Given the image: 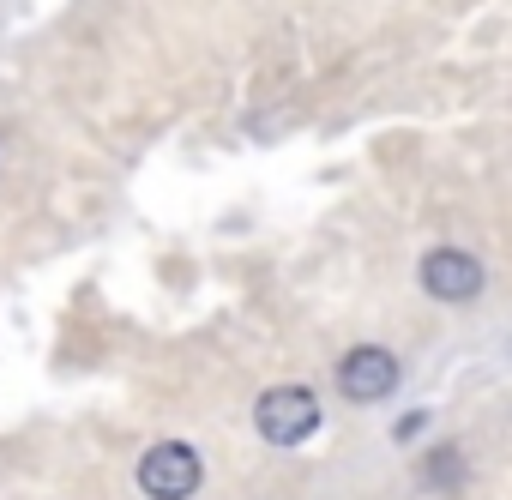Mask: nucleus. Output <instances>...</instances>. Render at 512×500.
Segmentation results:
<instances>
[{
    "label": "nucleus",
    "instance_id": "obj_1",
    "mask_svg": "<svg viewBox=\"0 0 512 500\" xmlns=\"http://www.w3.org/2000/svg\"><path fill=\"white\" fill-rule=\"evenodd\" d=\"M253 422L272 446H302L320 428V398L308 386H272L260 404H253Z\"/></svg>",
    "mask_w": 512,
    "mask_h": 500
},
{
    "label": "nucleus",
    "instance_id": "obj_2",
    "mask_svg": "<svg viewBox=\"0 0 512 500\" xmlns=\"http://www.w3.org/2000/svg\"><path fill=\"white\" fill-rule=\"evenodd\" d=\"M199 476H205V464H199V452L181 446V440H163V446H151V452L139 458V488H145L151 500H187V494L199 488Z\"/></svg>",
    "mask_w": 512,
    "mask_h": 500
},
{
    "label": "nucleus",
    "instance_id": "obj_3",
    "mask_svg": "<svg viewBox=\"0 0 512 500\" xmlns=\"http://www.w3.org/2000/svg\"><path fill=\"white\" fill-rule=\"evenodd\" d=\"M392 386H398V362H392L386 350H374V344H362V350H350V356L338 362V392L356 398V404H374V398H386Z\"/></svg>",
    "mask_w": 512,
    "mask_h": 500
},
{
    "label": "nucleus",
    "instance_id": "obj_4",
    "mask_svg": "<svg viewBox=\"0 0 512 500\" xmlns=\"http://www.w3.org/2000/svg\"><path fill=\"white\" fill-rule=\"evenodd\" d=\"M422 290L440 296V302H470L482 290V260L458 254V247H434L422 260Z\"/></svg>",
    "mask_w": 512,
    "mask_h": 500
}]
</instances>
